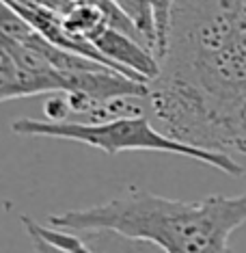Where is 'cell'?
Segmentation results:
<instances>
[{"mask_svg":"<svg viewBox=\"0 0 246 253\" xmlns=\"http://www.w3.org/2000/svg\"><path fill=\"white\" fill-rule=\"evenodd\" d=\"M145 97L164 134L246 154V0H175Z\"/></svg>","mask_w":246,"mask_h":253,"instance_id":"1","label":"cell"},{"mask_svg":"<svg viewBox=\"0 0 246 253\" xmlns=\"http://www.w3.org/2000/svg\"><path fill=\"white\" fill-rule=\"evenodd\" d=\"M48 223L80 234H112L169 253H220L246 223V193L184 201L128 188L104 204L50 214Z\"/></svg>","mask_w":246,"mask_h":253,"instance_id":"2","label":"cell"},{"mask_svg":"<svg viewBox=\"0 0 246 253\" xmlns=\"http://www.w3.org/2000/svg\"><path fill=\"white\" fill-rule=\"evenodd\" d=\"M11 130L22 136H43V139L84 143L89 147L106 152L108 156H117L121 152H162V154L192 158L197 163L220 169L222 173L233 177L244 173V167L231 154L177 141L173 136L164 134L151 122L149 115H130V117H117L102 124L50 122V119L24 117L11 124Z\"/></svg>","mask_w":246,"mask_h":253,"instance_id":"3","label":"cell"},{"mask_svg":"<svg viewBox=\"0 0 246 253\" xmlns=\"http://www.w3.org/2000/svg\"><path fill=\"white\" fill-rule=\"evenodd\" d=\"M28 236L35 240V251H93L87 240L82 238L80 232L65 229L59 225H39L37 221L28 216H22Z\"/></svg>","mask_w":246,"mask_h":253,"instance_id":"4","label":"cell"},{"mask_svg":"<svg viewBox=\"0 0 246 253\" xmlns=\"http://www.w3.org/2000/svg\"><path fill=\"white\" fill-rule=\"evenodd\" d=\"M15 2H24V0H15Z\"/></svg>","mask_w":246,"mask_h":253,"instance_id":"5","label":"cell"}]
</instances>
